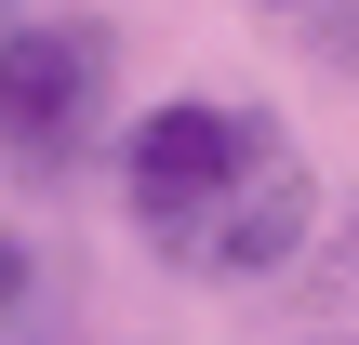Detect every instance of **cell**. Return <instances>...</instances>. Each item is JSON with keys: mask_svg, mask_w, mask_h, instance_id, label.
<instances>
[{"mask_svg": "<svg viewBox=\"0 0 359 345\" xmlns=\"http://www.w3.org/2000/svg\"><path fill=\"white\" fill-rule=\"evenodd\" d=\"M253 146H280V120L266 106H213V93H187V106H147L133 120V146H120V186H133V226L160 239L173 213H200Z\"/></svg>", "mask_w": 359, "mask_h": 345, "instance_id": "3", "label": "cell"}, {"mask_svg": "<svg viewBox=\"0 0 359 345\" xmlns=\"http://www.w3.org/2000/svg\"><path fill=\"white\" fill-rule=\"evenodd\" d=\"M306 213H320V186H306V160H293V133H280V146H253L200 213H173L160 239H173L187 279H280V266L306 253Z\"/></svg>", "mask_w": 359, "mask_h": 345, "instance_id": "2", "label": "cell"}, {"mask_svg": "<svg viewBox=\"0 0 359 345\" xmlns=\"http://www.w3.org/2000/svg\"><path fill=\"white\" fill-rule=\"evenodd\" d=\"M107 120V27L93 13H40V27H0V160L40 186L93 146Z\"/></svg>", "mask_w": 359, "mask_h": 345, "instance_id": "1", "label": "cell"}, {"mask_svg": "<svg viewBox=\"0 0 359 345\" xmlns=\"http://www.w3.org/2000/svg\"><path fill=\"white\" fill-rule=\"evenodd\" d=\"M13 293H27V253H13V239H0V319H13Z\"/></svg>", "mask_w": 359, "mask_h": 345, "instance_id": "4", "label": "cell"}]
</instances>
